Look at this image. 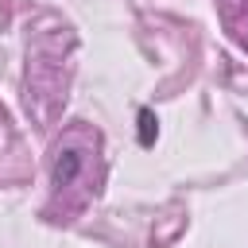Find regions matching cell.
<instances>
[{
	"label": "cell",
	"instance_id": "cell-1",
	"mask_svg": "<svg viewBox=\"0 0 248 248\" xmlns=\"http://www.w3.org/2000/svg\"><path fill=\"white\" fill-rule=\"evenodd\" d=\"M78 170H81V151H74V147H66L58 159H54V186H70L74 178H78Z\"/></svg>",
	"mask_w": 248,
	"mask_h": 248
},
{
	"label": "cell",
	"instance_id": "cell-2",
	"mask_svg": "<svg viewBox=\"0 0 248 248\" xmlns=\"http://www.w3.org/2000/svg\"><path fill=\"white\" fill-rule=\"evenodd\" d=\"M136 120H140V132H136V136H140V147H155V136H159V120H155V112H151V108H140Z\"/></svg>",
	"mask_w": 248,
	"mask_h": 248
}]
</instances>
